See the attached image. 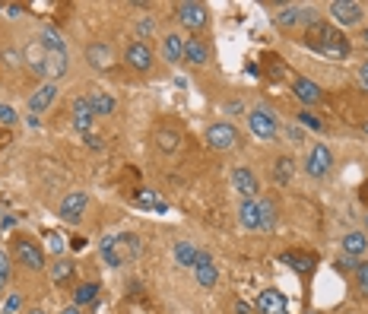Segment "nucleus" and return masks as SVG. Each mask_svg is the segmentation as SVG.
Instances as JSON below:
<instances>
[{
	"instance_id": "nucleus-1",
	"label": "nucleus",
	"mask_w": 368,
	"mask_h": 314,
	"mask_svg": "<svg viewBox=\"0 0 368 314\" xmlns=\"http://www.w3.org/2000/svg\"><path fill=\"white\" fill-rule=\"evenodd\" d=\"M301 42H305V48L324 54V58H340V60L349 58V42H346V35L337 29V26L321 23V19H315L311 26H305Z\"/></svg>"
},
{
	"instance_id": "nucleus-2",
	"label": "nucleus",
	"mask_w": 368,
	"mask_h": 314,
	"mask_svg": "<svg viewBox=\"0 0 368 314\" xmlns=\"http://www.w3.org/2000/svg\"><path fill=\"white\" fill-rule=\"evenodd\" d=\"M102 261L108 263V267L121 270L124 263L137 261L143 251V238L137 232H121V235H108V238H102Z\"/></svg>"
},
{
	"instance_id": "nucleus-3",
	"label": "nucleus",
	"mask_w": 368,
	"mask_h": 314,
	"mask_svg": "<svg viewBox=\"0 0 368 314\" xmlns=\"http://www.w3.org/2000/svg\"><path fill=\"white\" fill-rule=\"evenodd\" d=\"M238 225L248 232H270L277 225V203L270 197H257V200L238 203Z\"/></svg>"
},
{
	"instance_id": "nucleus-4",
	"label": "nucleus",
	"mask_w": 368,
	"mask_h": 314,
	"mask_svg": "<svg viewBox=\"0 0 368 314\" xmlns=\"http://www.w3.org/2000/svg\"><path fill=\"white\" fill-rule=\"evenodd\" d=\"M13 261L23 270L38 273V270H45V251H42V245L32 241L29 235H16L13 238Z\"/></svg>"
},
{
	"instance_id": "nucleus-5",
	"label": "nucleus",
	"mask_w": 368,
	"mask_h": 314,
	"mask_svg": "<svg viewBox=\"0 0 368 314\" xmlns=\"http://www.w3.org/2000/svg\"><path fill=\"white\" fill-rule=\"evenodd\" d=\"M305 175L308 178H324V175H331L333 168V152L327 143H315L308 152H305V162H301Z\"/></svg>"
},
{
	"instance_id": "nucleus-6",
	"label": "nucleus",
	"mask_w": 368,
	"mask_h": 314,
	"mask_svg": "<svg viewBox=\"0 0 368 314\" xmlns=\"http://www.w3.org/2000/svg\"><path fill=\"white\" fill-rule=\"evenodd\" d=\"M248 130L257 140H273V137L279 134V121L270 108H261V105H257V108L248 112Z\"/></svg>"
},
{
	"instance_id": "nucleus-7",
	"label": "nucleus",
	"mask_w": 368,
	"mask_h": 314,
	"mask_svg": "<svg viewBox=\"0 0 368 314\" xmlns=\"http://www.w3.org/2000/svg\"><path fill=\"white\" fill-rule=\"evenodd\" d=\"M175 16H178V23L184 29H207L210 26V10L203 7L200 0H184L175 7Z\"/></svg>"
},
{
	"instance_id": "nucleus-8",
	"label": "nucleus",
	"mask_w": 368,
	"mask_h": 314,
	"mask_svg": "<svg viewBox=\"0 0 368 314\" xmlns=\"http://www.w3.org/2000/svg\"><path fill=\"white\" fill-rule=\"evenodd\" d=\"M124 64L130 70H137V73H150L152 64H156V54H152V48L146 42H130L124 48Z\"/></svg>"
},
{
	"instance_id": "nucleus-9",
	"label": "nucleus",
	"mask_w": 368,
	"mask_h": 314,
	"mask_svg": "<svg viewBox=\"0 0 368 314\" xmlns=\"http://www.w3.org/2000/svg\"><path fill=\"white\" fill-rule=\"evenodd\" d=\"M232 187L241 200H257L261 197V181H257V175L251 172L248 165H238L232 172Z\"/></svg>"
},
{
	"instance_id": "nucleus-10",
	"label": "nucleus",
	"mask_w": 368,
	"mask_h": 314,
	"mask_svg": "<svg viewBox=\"0 0 368 314\" xmlns=\"http://www.w3.org/2000/svg\"><path fill=\"white\" fill-rule=\"evenodd\" d=\"M238 130L232 128V124H226V121H216V124H210L207 128V143H210L213 150H232V146H238Z\"/></svg>"
},
{
	"instance_id": "nucleus-11",
	"label": "nucleus",
	"mask_w": 368,
	"mask_h": 314,
	"mask_svg": "<svg viewBox=\"0 0 368 314\" xmlns=\"http://www.w3.org/2000/svg\"><path fill=\"white\" fill-rule=\"evenodd\" d=\"M86 207H89V197H86V191H70V194L60 200L58 216L64 219V223L73 225V223H80V219H83Z\"/></svg>"
},
{
	"instance_id": "nucleus-12",
	"label": "nucleus",
	"mask_w": 368,
	"mask_h": 314,
	"mask_svg": "<svg viewBox=\"0 0 368 314\" xmlns=\"http://www.w3.org/2000/svg\"><path fill=\"white\" fill-rule=\"evenodd\" d=\"M194 279L203 289H213V286L219 283V270H216V263H213V254L203 251V247L197 251V261H194Z\"/></svg>"
},
{
	"instance_id": "nucleus-13",
	"label": "nucleus",
	"mask_w": 368,
	"mask_h": 314,
	"mask_svg": "<svg viewBox=\"0 0 368 314\" xmlns=\"http://www.w3.org/2000/svg\"><path fill=\"white\" fill-rule=\"evenodd\" d=\"M327 13L337 19L340 26H356V23H362V3H356V0H333L331 7H327Z\"/></svg>"
},
{
	"instance_id": "nucleus-14",
	"label": "nucleus",
	"mask_w": 368,
	"mask_h": 314,
	"mask_svg": "<svg viewBox=\"0 0 368 314\" xmlns=\"http://www.w3.org/2000/svg\"><path fill=\"white\" fill-rule=\"evenodd\" d=\"M311 26L315 23V7H283L277 13V26L279 29H295V26Z\"/></svg>"
},
{
	"instance_id": "nucleus-15",
	"label": "nucleus",
	"mask_w": 368,
	"mask_h": 314,
	"mask_svg": "<svg viewBox=\"0 0 368 314\" xmlns=\"http://www.w3.org/2000/svg\"><path fill=\"white\" fill-rule=\"evenodd\" d=\"M257 314H289V305H286V295L279 289H263L254 302Z\"/></svg>"
},
{
	"instance_id": "nucleus-16",
	"label": "nucleus",
	"mask_w": 368,
	"mask_h": 314,
	"mask_svg": "<svg viewBox=\"0 0 368 314\" xmlns=\"http://www.w3.org/2000/svg\"><path fill=\"white\" fill-rule=\"evenodd\" d=\"M86 64H89L92 70H112L114 64V51L108 42H89L86 45Z\"/></svg>"
},
{
	"instance_id": "nucleus-17",
	"label": "nucleus",
	"mask_w": 368,
	"mask_h": 314,
	"mask_svg": "<svg viewBox=\"0 0 368 314\" xmlns=\"http://www.w3.org/2000/svg\"><path fill=\"white\" fill-rule=\"evenodd\" d=\"M70 70V58L67 51H45V82H58L64 80Z\"/></svg>"
},
{
	"instance_id": "nucleus-18",
	"label": "nucleus",
	"mask_w": 368,
	"mask_h": 314,
	"mask_svg": "<svg viewBox=\"0 0 368 314\" xmlns=\"http://www.w3.org/2000/svg\"><path fill=\"white\" fill-rule=\"evenodd\" d=\"M210 45L203 42V38H184V60H188L191 67H203V64H210Z\"/></svg>"
},
{
	"instance_id": "nucleus-19",
	"label": "nucleus",
	"mask_w": 368,
	"mask_h": 314,
	"mask_svg": "<svg viewBox=\"0 0 368 314\" xmlns=\"http://www.w3.org/2000/svg\"><path fill=\"white\" fill-rule=\"evenodd\" d=\"M292 92H295V98H299V102H305V105H317L324 98L321 86H317L315 80H308V76H295V80H292Z\"/></svg>"
},
{
	"instance_id": "nucleus-20",
	"label": "nucleus",
	"mask_w": 368,
	"mask_h": 314,
	"mask_svg": "<svg viewBox=\"0 0 368 314\" xmlns=\"http://www.w3.org/2000/svg\"><path fill=\"white\" fill-rule=\"evenodd\" d=\"M54 96H58V82H42V86L29 96V114L48 112V105L54 102Z\"/></svg>"
},
{
	"instance_id": "nucleus-21",
	"label": "nucleus",
	"mask_w": 368,
	"mask_h": 314,
	"mask_svg": "<svg viewBox=\"0 0 368 314\" xmlns=\"http://www.w3.org/2000/svg\"><path fill=\"white\" fill-rule=\"evenodd\" d=\"M92 105H89V98L86 96H76L73 98V128L80 130V134H89V128H92Z\"/></svg>"
},
{
	"instance_id": "nucleus-22",
	"label": "nucleus",
	"mask_w": 368,
	"mask_h": 314,
	"mask_svg": "<svg viewBox=\"0 0 368 314\" xmlns=\"http://www.w3.org/2000/svg\"><path fill=\"white\" fill-rule=\"evenodd\" d=\"M340 245H343V254L353 257V261H362V257L368 254V235L365 232H346Z\"/></svg>"
},
{
	"instance_id": "nucleus-23",
	"label": "nucleus",
	"mask_w": 368,
	"mask_h": 314,
	"mask_svg": "<svg viewBox=\"0 0 368 314\" xmlns=\"http://www.w3.org/2000/svg\"><path fill=\"white\" fill-rule=\"evenodd\" d=\"M270 175H273V181H277L279 187H283V184H289V181L295 178V159L289 156V152H283V156H277V159H273V168H270Z\"/></svg>"
},
{
	"instance_id": "nucleus-24",
	"label": "nucleus",
	"mask_w": 368,
	"mask_h": 314,
	"mask_svg": "<svg viewBox=\"0 0 368 314\" xmlns=\"http://www.w3.org/2000/svg\"><path fill=\"white\" fill-rule=\"evenodd\" d=\"M89 105H92V114H96V118H108V114L114 112V96L112 92H105V89H89Z\"/></svg>"
},
{
	"instance_id": "nucleus-25",
	"label": "nucleus",
	"mask_w": 368,
	"mask_h": 314,
	"mask_svg": "<svg viewBox=\"0 0 368 314\" xmlns=\"http://www.w3.org/2000/svg\"><path fill=\"white\" fill-rule=\"evenodd\" d=\"M317 257L308 254V251H283L279 254V263H286V267H292L295 273H308L311 267H315Z\"/></svg>"
},
{
	"instance_id": "nucleus-26",
	"label": "nucleus",
	"mask_w": 368,
	"mask_h": 314,
	"mask_svg": "<svg viewBox=\"0 0 368 314\" xmlns=\"http://www.w3.org/2000/svg\"><path fill=\"white\" fill-rule=\"evenodd\" d=\"M162 58H166L168 64H181V60H184V38H181L178 32H168V35L162 38Z\"/></svg>"
},
{
	"instance_id": "nucleus-27",
	"label": "nucleus",
	"mask_w": 368,
	"mask_h": 314,
	"mask_svg": "<svg viewBox=\"0 0 368 314\" xmlns=\"http://www.w3.org/2000/svg\"><path fill=\"white\" fill-rule=\"evenodd\" d=\"M197 251H200V247L194 245V241H175V247H172V254H175V263H178V267H191L194 270V261H197Z\"/></svg>"
},
{
	"instance_id": "nucleus-28",
	"label": "nucleus",
	"mask_w": 368,
	"mask_h": 314,
	"mask_svg": "<svg viewBox=\"0 0 368 314\" xmlns=\"http://www.w3.org/2000/svg\"><path fill=\"white\" fill-rule=\"evenodd\" d=\"M98 292H102V289H98V283H80L73 289V305L76 308L96 305V302H98Z\"/></svg>"
},
{
	"instance_id": "nucleus-29",
	"label": "nucleus",
	"mask_w": 368,
	"mask_h": 314,
	"mask_svg": "<svg viewBox=\"0 0 368 314\" xmlns=\"http://www.w3.org/2000/svg\"><path fill=\"white\" fill-rule=\"evenodd\" d=\"M156 146H159L162 152H178V146H181V134H178V130H172V128L156 130Z\"/></svg>"
},
{
	"instance_id": "nucleus-30",
	"label": "nucleus",
	"mask_w": 368,
	"mask_h": 314,
	"mask_svg": "<svg viewBox=\"0 0 368 314\" xmlns=\"http://www.w3.org/2000/svg\"><path fill=\"white\" fill-rule=\"evenodd\" d=\"M26 60H29V67L35 76H45V48L38 45V42H32L29 48H26Z\"/></svg>"
},
{
	"instance_id": "nucleus-31",
	"label": "nucleus",
	"mask_w": 368,
	"mask_h": 314,
	"mask_svg": "<svg viewBox=\"0 0 368 314\" xmlns=\"http://www.w3.org/2000/svg\"><path fill=\"white\" fill-rule=\"evenodd\" d=\"M73 273H76V263L73 261H54V267H51L54 286H67L70 279H73Z\"/></svg>"
},
{
	"instance_id": "nucleus-32",
	"label": "nucleus",
	"mask_w": 368,
	"mask_h": 314,
	"mask_svg": "<svg viewBox=\"0 0 368 314\" xmlns=\"http://www.w3.org/2000/svg\"><path fill=\"white\" fill-rule=\"evenodd\" d=\"M134 207H146V209H156V213H166L168 203L162 200V197H156L152 191H143V194L134 197Z\"/></svg>"
},
{
	"instance_id": "nucleus-33",
	"label": "nucleus",
	"mask_w": 368,
	"mask_h": 314,
	"mask_svg": "<svg viewBox=\"0 0 368 314\" xmlns=\"http://www.w3.org/2000/svg\"><path fill=\"white\" fill-rule=\"evenodd\" d=\"M38 45L45 48V51H67V45H64V38H60L54 29H45V32H42V38H38Z\"/></svg>"
},
{
	"instance_id": "nucleus-34",
	"label": "nucleus",
	"mask_w": 368,
	"mask_h": 314,
	"mask_svg": "<svg viewBox=\"0 0 368 314\" xmlns=\"http://www.w3.org/2000/svg\"><path fill=\"white\" fill-rule=\"evenodd\" d=\"M353 283L359 295H368V261H359V267L353 270Z\"/></svg>"
},
{
	"instance_id": "nucleus-35",
	"label": "nucleus",
	"mask_w": 368,
	"mask_h": 314,
	"mask_svg": "<svg viewBox=\"0 0 368 314\" xmlns=\"http://www.w3.org/2000/svg\"><path fill=\"white\" fill-rule=\"evenodd\" d=\"M13 277V254H7V247H0V279Z\"/></svg>"
},
{
	"instance_id": "nucleus-36",
	"label": "nucleus",
	"mask_w": 368,
	"mask_h": 314,
	"mask_svg": "<svg viewBox=\"0 0 368 314\" xmlns=\"http://www.w3.org/2000/svg\"><path fill=\"white\" fill-rule=\"evenodd\" d=\"M16 121H19V118H16L13 108L0 102V124H3V128H16Z\"/></svg>"
},
{
	"instance_id": "nucleus-37",
	"label": "nucleus",
	"mask_w": 368,
	"mask_h": 314,
	"mask_svg": "<svg viewBox=\"0 0 368 314\" xmlns=\"http://www.w3.org/2000/svg\"><path fill=\"white\" fill-rule=\"evenodd\" d=\"M299 121L305 124V128H311V130H321V128H324L321 121H317L315 114H311V108H301V112H299Z\"/></svg>"
},
{
	"instance_id": "nucleus-38",
	"label": "nucleus",
	"mask_w": 368,
	"mask_h": 314,
	"mask_svg": "<svg viewBox=\"0 0 368 314\" xmlns=\"http://www.w3.org/2000/svg\"><path fill=\"white\" fill-rule=\"evenodd\" d=\"M45 238H48V247H51L54 254H60V251L67 247V245H64V238H60L58 232H45Z\"/></svg>"
},
{
	"instance_id": "nucleus-39",
	"label": "nucleus",
	"mask_w": 368,
	"mask_h": 314,
	"mask_svg": "<svg viewBox=\"0 0 368 314\" xmlns=\"http://www.w3.org/2000/svg\"><path fill=\"white\" fill-rule=\"evenodd\" d=\"M359 267V261H353V257H340L337 261V270H343V273H349V270Z\"/></svg>"
},
{
	"instance_id": "nucleus-40",
	"label": "nucleus",
	"mask_w": 368,
	"mask_h": 314,
	"mask_svg": "<svg viewBox=\"0 0 368 314\" xmlns=\"http://www.w3.org/2000/svg\"><path fill=\"white\" fill-rule=\"evenodd\" d=\"M19 305H23V299H19V295H10V302H3V314H13Z\"/></svg>"
},
{
	"instance_id": "nucleus-41",
	"label": "nucleus",
	"mask_w": 368,
	"mask_h": 314,
	"mask_svg": "<svg viewBox=\"0 0 368 314\" xmlns=\"http://www.w3.org/2000/svg\"><path fill=\"white\" fill-rule=\"evenodd\" d=\"M359 82H362V89H368V60L359 64Z\"/></svg>"
},
{
	"instance_id": "nucleus-42",
	"label": "nucleus",
	"mask_w": 368,
	"mask_h": 314,
	"mask_svg": "<svg viewBox=\"0 0 368 314\" xmlns=\"http://www.w3.org/2000/svg\"><path fill=\"white\" fill-rule=\"evenodd\" d=\"M232 314H251V305H248V302H235V308H232Z\"/></svg>"
},
{
	"instance_id": "nucleus-43",
	"label": "nucleus",
	"mask_w": 368,
	"mask_h": 314,
	"mask_svg": "<svg viewBox=\"0 0 368 314\" xmlns=\"http://www.w3.org/2000/svg\"><path fill=\"white\" fill-rule=\"evenodd\" d=\"M137 32H140V35H150L152 23H150V19H140V23H137Z\"/></svg>"
},
{
	"instance_id": "nucleus-44",
	"label": "nucleus",
	"mask_w": 368,
	"mask_h": 314,
	"mask_svg": "<svg viewBox=\"0 0 368 314\" xmlns=\"http://www.w3.org/2000/svg\"><path fill=\"white\" fill-rule=\"evenodd\" d=\"M226 112L229 114H232V112L238 114V112H245V105H241V102H226Z\"/></svg>"
},
{
	"instance_id": "nucleus-45",
	"label": "nucleus",
	"mask_w": 368,
	"mask_h": 314,
	"mask_svg": "<svg viewBox=\"0 0 368 314\" xmlns=\"http://www.w3.org/2000/svg\"><path fill=\"white\" fill-rule=\"evenodd\" d=\"M70 247H73V251H83V247H86V238H80V235H76V238H70Z\"/></svg>"
},
{
	"instance_id": "nucleus-46",
	"label": "nucleus",
	"mask_w": 368,
	"mask_h": 314,
	"mask_svg": "<svg viewBox=\"0 0 368 314\" xmlns=\"http://www.w3.org/2000/svg\"><path fill=\"white\" fill-rule=\"evenodd\" d=\"M86 140H89L92 150H102V143H98V137H96V134H86Z\"/></svg>"
},
{
	"instance_id": "nucleus-47",
	"label": "nucleus",
	"mask_w": 368,
	"mask_h": 314,
	"mask_svg": "<svg viewBox=\"0 0 368 314\" xmlns=\"http://www.w3.org/2000/svg\"><path fill=\"white\" fill-rule=\"evenodd\" d=\"M289 140H292V143H301V130H295V128H289Z\"/></svg>"
},
{
	"instance_id": "nucleus-48",
	"label": "nucleus",
	"mask_w": 368,
	"mask_h": 314,
	"mask_svg": "<svg viewBox=\"0 0 368 314\" xmlns=\"http://www.w3.org/2000/svg\"><path fill=\"white\" fill-rule=\"evenodd\" d=\"M7 13H10V16H19V13H23V7H16V3H10V7H7Z\"/></svg>"
},
{
	"instance_id": "nucleus-49",
	"label": "nucleus",
	"mask_w": 368,
	"mask_h": 314,
	"mask_svg": "<svg viewBox=\"0 0 368 314\" xmlns=\"http://www.w3.org/2000/svg\"><path fill=\"white\" fill-rule=\"evenodd\" d=\"M58 314H83V311H80L76 305H70V308H64V311H58Z\"/></svg>"
},
{
	"instance_id": "nucleus-50",
	"label": "nucleus",
	"mask_w": 368,
	"mask_h": 314,
	"mask_svg": "<svg viewBox=\"0 0 368 314\" xmlns=\"http://www.w3.org/2000/svg\"><path fill=\"white\" fill-rule=\"evenodd\" d=\"M29 314H48V311H42V308H32V311Z\"/></svg>"
},
{
	"instance_id": "nucleus-51",
	"label": "nucleus",
	"mask_w": 368,
	"mask_h": 314,
	"mask_svg": "<svg viewBox=\"0 0 368 314\" xmlns=\"http://www.w3.org/2000/svg\"><path fill=\"white\" fill-rule=\"evenodd\" d=\"M362 38H365V45H368V29H362Z\"/></svg>"
},
{
	"instance_id": "nucleus-52",
	"label": "nucleus",
	"mask_w": 368,
	"mask_h": 314,
	"mask_svg": "<svg viewBox=\"0 0 368 314\" xmlns=\"http://www.w3.org/2000/svg\"><path fill=\"white\" fill-rule=\"evenodd\" d=\"M3 286H7V279H0V292H3Z\"/></svg>"
},
{
	"instance_id": "nucleus-53",
	"label": "nucleus",
	"mask_w": 368,
	"mask_h": 314,
	"mask_svg": "<svg viewBox=\"0 0 368 314\" xmlns=\"http://www.w3.org/2000/svg\"><path fill=\"white\" fill-rule=\"evenodd\" d=\"M362 130H365V134H368V121H365V124H362Z\"/></svg>"
}]
</instances>
